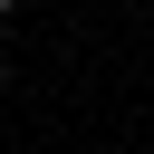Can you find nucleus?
<instances>
[{
	"instance_id": "1",
	"label": "nucleus",
	"mask_w": 154,
	"mask_h": 154,
	"mask_svg": "<svg viewBox=\"0 0 154 154\" xmlns=\"http://www.w3.org/2000/svg\"><path fill=\"white\" fill-rule=\"evenodd\" d=\"M10 10H19V0H0V19H10Z\"/></svg>"
}]
</instances>
